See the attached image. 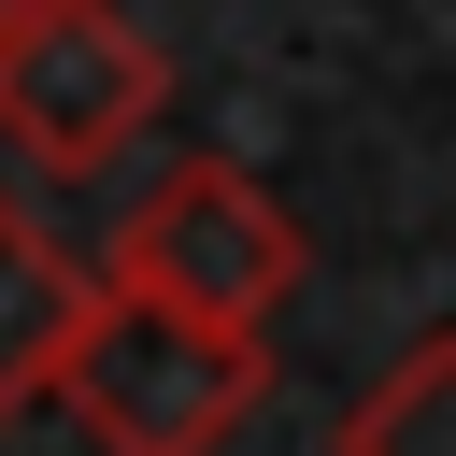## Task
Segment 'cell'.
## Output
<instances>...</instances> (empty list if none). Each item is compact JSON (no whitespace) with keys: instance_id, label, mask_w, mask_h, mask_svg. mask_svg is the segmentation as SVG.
<instances>
[{"instance_id":"obj_1","label":"cell","mask_w":456,"mask_h":456,"mask_svg":"<svg viewBox=\"0 0 456 456\" xmlns=\"http://www.w3.org/2000/svg\"><path fill=\"white\" fill-rule=\"evenodd\" d=\"M71 428L100 456H214L256 399H271V342L256 328H214V314H171L142 285H100V328L71 356Z\"/></svg>"},{"instance_id":"obj_2","label":"cell","mask_w":456,"mask_h":456,"mask_svg":"<svg viewBox=\"0 0 456 456\" xmlns=\"http://www.w3.org/2000/svg\"><path fill=\"white\" fill-rule=\"evenodd\" d=\"M114 285H142L171 314H214V328H271L285 285H299V214L228 157H171L114 228Z\"/></svg>"},{"instance_id":"obj_3","label":"cell","mask_w":456,"mask_h":456,"mask_svg":"<svg viewBox=\"0 0 456 456\" xmlns=\"http://www.w3.org/2000/svg\"><path fill=\"white\" fill-rule=\"evenodd\" d=\"M171 114V57L114 14V0H43L28 14V43L0 57V142L28 157V171H114L142 128Z\"/></svg>"},{"instance_id":"obj_4","label":"cell","mask_w":456,"mask_h":456,"mask_svg":"<svg viewBox=\"0 0 456 456\" xmlns=\"http://www.w3.org/2000/svg\"><path fill=\"white\" fill-rule=\"evenodd\" d=\"M100 285H114V271H86V256L0 185V428L71 385V356H86V328H100Z\"/></svg>"},{"instance_id":"obj_5","label":"cell","mask_w":456,"mask_h":456,"mask_svg":"<svg viewBox=\"0 0 456 456\" xmlns=\"http://www.w3.org/2000/svg\"><path fill=\"white\" fill-rule=\"evenodd\" d=\"M342 456H456V328L385 356V385L342 413Z\"/></svg>"},{"instance_id":"obj_6","label":"cell","mask_w":456,"mask_h":456,"mask_svg":"<svg viewBox=\"0 0 456 456\" xmlns=\"http://www.w3.org/2000/svg\"><path fill=\"white\" fill-rule=\"evenodd\" d=\"M28 14H43V0H0V57H14V43H28Z\"/></svg>"}]
</instances>
